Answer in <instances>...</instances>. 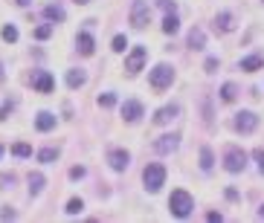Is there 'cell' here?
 I'll list each match as a JSON object with an SVG mask.
<instances>
[{
  "instance_id": "cell-31",
  "label": "cell",
  "mask_w": 264,
  "mask_h": 223,
  "mask_svg": "<svg viewBox=\"0 0 264 223\" xmlns=\"http://www.w3.org/2000/svg\"><path fill=\"white\" fill-rule=\"evenodd\" d=\"M253 157H256V162H259V171L264 174V151H262V148H256V151H253Z\"/></svg>"
},
{
  "instance_id": "cell-7",
  "label": "cell",
  "mask_w": 264,
  "mask_h": 223,
  "mask_svg": "<svg viewBox=\"0 0 264 223\" xmlns=\"http://www.w3.org/2000/svg\"><path fill=\"white\" fill-rule=\"evenodd\" d=\"M145 58H148V50H145V47H133L131 55L125 58V70H128V73H139L142 64H145Z\"/></svg>"
},
{
  "instance_id": "cell-1",
  "label": "cell",
  "mask_w": 264,
  "mask_h": 223,
  "mask_svg": "<svg viewBox=\"0 0 264 223\" xmlns=\"http://www.w3.org/2000/svg\"><path fill=\"white\" fill-rule=\"evenodd\" d=\"M168 209H171V215L174 218H180V221H186L189 215H192V209H195V200H192V194L183 189L171 191V197H168Z\"/></svg>"
},
{
  "instance_id": "cell-35",
  "label": "cell",
  "mask_w": 264,
  "mask_h": 223,
  "mask_svg": "<svg viewBox=\"0 0 264 223\" xmlns=\"http://www.w3.org/2000/svg\"><path fill=\"white\" fill-rule=\"evenodd\" d=\"M218 70V58H206V73H215Z\"/></svg>"
},
{
  "instance_id": "cell-24",
  "label": "cell",
  "mask_w": 264,
  "mask_h": 223,
  "mask_svg": "<svg viewBox=\"0 0 264 223\" xmlns=\"http://www.w3.org/2000/svg\"><path fill=\"white\" fill-rule=\"evenodd\" d=\"M81 209H84V200H81V197H73V200L67 203V215H79Z\"/></svg>"
},
{
  "instance_id": "cell-12",
  "label": "cell",
  "mask_w": 264,
  "mask_h": 223,
  "mask_svg": "<svg viewBox=\"0 0 264 223\" xmlns=\"http://www.w3.org/2000/svg\"><path fill=\"white\" fill-rule=\"evenodd\" d=\"M76 44H79V52H81V55H93V50H96V41H93V35H87V32H81V35L76 38Z\"/></svg>"
},
{
  "instance_id": "cell-14",
  "label": "cell",
  "mask_w": 264,
  "mask_h": 223,
  "mask_svg": "<svg viewBox=\"0 0 264 223\" xmlns=\"http://www.w3.org/2000/svg\"><path fill=\"white\" fill-rule=\"evenodd\" d=\"M84 81H87V75H84L81 70H67V87H70V90H79Z\"/></svg>"
},
{
  "instance_id": "cell-23",
  "label": "cell",
  "mask_w": 264,
  "mask_h": 223,
  "mask_svg": "<svg viewBox=\"0 0 264 223\" xmlns=\"http://www.w3.org/2000/svg\"><path fill=\"white\" fill-rule=\"evenodd\" d=\"M12 154L21 157V159H26V157H32V148H29L26 142H18V145H12Z\"/></svg>"
},
{
  "instance_id": "cell-34",
  "label": "cell",
  "mask_w": 264,
  "mask_h": 223,
  "mask_svg": "<svg viewBox=\"0 0 264 223\" xmlns=\"http://www.w3.org/2000/svg\"><path fill=\"white\" fill-rule=\"evenodd\" d=\"M9 113H12V104H3V107H0V122H6Z\"/></svg>"
},
{
  "instance_id": "cell-39",
  "label": "cell",
  "mask_w": 264,
  "mask_h": 223,
  "mask_svg": "<svg viewBox=\"0 0 264 223\" xmlns=\"http://www.w3.org/2000/svg\"><path fill=\"white\" fill-rule=\"evenodd\" d=\"M15 3H18V6H29L32 0H15Z\"/></svg>"
},
{
  "instance_id": "cell-29",
  "label": "cell",
  "mask_w": 264,
  "mask_h": 223,
  "mask_svg": "<svg viewBox=\"0 0 264 223\" xmlns=\"http://www.w3.org/2000/svg\"><path fill=\"white\" fill-rule=\"evenodd\" d=\"M50 35H53V26H50V24H44V26L35 29V38H38V41H47Z\"/></svg>"
},
{
  "instance_id": "cell-22",
  "label": "cell",
  "mask_w": 264,
  "mask_h": 223,
  "mask_svg": "<svg viewBox=\"0 0 264 223\" xmlns=\"http://www.w3.org/2000/svg\"><path fill=\"white\" fill-rule=\"evenodd\" d=\"M235 96H238V87H235L232 81H227V84L221 87V99H224V101L230 104V101H235Z\"/></svg>"
},
{
  "instance_id": "cell-20",
  "label": "cell",
  "mask_w": 264,
  "mask_h": 223,
  "mask_svg": "<svg viewBox=\"0 0 264 223\" xmlns=\"http://www.w3.org/2000/svg\"><path fill=\"white\" fill-rule=\"evenodd\" d=\"M41 191H44V174H38V171H35V174H29V194H41Z\"/></svg>"
},
{
  "instance_id": "cell-41",
  "label": "cell",
  "mask_w": 264,
  "mask_h": 223,
  "mask_svg": "<svg viewBox=\"0 0 264 223\" xmlns=\"http://www.w3.org/2000/svg\"><path fill=\"white\" fill-rule=\"evenodd\" d=\"M259 218H262V221H264V206H262V212H259Z\"/></svg>"
},
{
  "instance_id": "cell-33",
  "label": "cell",
  "mask_w": 264,
  "mask_h": 223,
  "mask_svg": "<svg viewBox=\"0 0 264 223\" xmlns=\"http://www.w3.org/2000/svg\"><path fill=\"white\" fill-rule=\"evenodd\" d=\"M70 177H73V180H81V177H84V168H81V165L70 168Z\"/></svg>"
},
{
  "instance_id": "cell-28",
  "label": "cell",
  "mask_w": 264,
  "mask_h": 223,
  "mask_svg": "<svg viewBox=\"0 0 264 223\" xmlns=\"http://www.w3.org/2000/svg\"><path fill=\"white\" fill-rule=\"evenodd\" d=\"M125 47H128V38L125 35H116L113 38V52H125Z\"/></svg>"
},
{
  "instance_id": "cell-18",
  "label": "cell",
  "mask_w": 264,
  "mask_h": 223,
  "mask_svg": "<svg viewBox=\"0 0 264 223\" xmlns=\"http://www.w3.org/2000/svg\"><path fill=\"white\" fill-rule=\"evenodd\" d=\"M235 24H232V15L230 12H221V15H215V29L218 32H230Z\"/></svg>"
},
{
  "instance_id": "cell-8",
  "label": "cell",
  "mask_w": 264,
  "mask_h": 223,
  "mask_svg": "<svg viewBox=\"0 0 264 223\" xmlns=\"http://www.w3.org/2000/svg\"><path fill=\"white\" fill-rule=\"evenodd\" d=\"M177 145H180V136L177 133H165V136H160L154 142V151L157 154H171V151H177Z\"/></svg>"
},
{
  "instance_id": "cell-21",
  "label": "cell",
  "mask_w": 264,
  "mask_h": 223,
  "mask_svg": "<svg viewBox=\"0 0 264 223\" xmlns=\"http://www.w3.org/2000/svg\"><path fill=\"white\" fill-rule=\"evenodd\" d=\"M44 18L53 21V24H55V21H64V9H61V6H47V9H44Z\"/></svg>"
},
{
  "instance_id": "cell-25",
  "label": "cell",
  "mask_w": 264,
  "mask_h": 223,
  "mask_svg": "<svg viewBox=\"0 0 264 223\" xmlns=\"http://www.w3.org/2000/svg\"><path fill=\"white\" fill-rule=\"evenodd\" d=\"M212 165H215V162H212V151H209V148H203V151H200V168H203V171H209Z\"/></svg>"
},
{
  "instance_id": "cell-19",
  "label": "cell",
  "mask_w": 264,
  "mask_h": 223,
  "mask_svg": "<svg viewBox=\"0 0 264 223\" xmlns=\"http://www.w3.org/2000/svg\"><path fill=\"white\" fill-rule=\"evenodd\" d=\"M177 29H180V21H177L174 12H168L165 21H163V32H165V35H177Z\"/></svg>"
},
{
  "instance_id": "cell-26",
  "label": "cell",
  "mask_w": 264,
  "mask_h": 223,
  "mask_svg": "<svg viewBox=\"0 0 264 223\" xmlns=\"http://www.w3.org/2000/svg\"><path fill=\"white\" fill-rule=\"evenodd\" d=\"M0 35H3V41H6V44H15V41H18V29H15L12 24H9V26H3Z\"/></svg>"
},
{
  "instance_id": "cell-13",
  "label": "cell",
  "mask_w": 264,
  "mask_h": 223,
  "mask_svg": "<svg viewBox=\"0 0 264 223\" xmlns=\"http://www.w3.org/2000/svg\"><path fill=\"white\" fill-rule=\"evenodd\" d=\"M53 84H55V81H53L50 73H38V75H35V90H38V93H53Z\"/></svg>"
},
{
  "instance_id": "cell-15",
  "label": "cell",
  "mask_w": 264,
  "mask_h": 223,
  "mask_svg": "<svg viewBox=\"0 0 264 223\" xmlns=\"http://www.w3.org/2000/svg\"><path fill=\"white\" fill-rule=\"evenodd\" d=\"M35 127H38V130H53V127H55V116H53L50 110H41L38 119H35Z\"/></svg>"
},
{
  "instance_id": "cell-40",
  "label": "cell",
  "mask_w": 264,
  "mask_h": 223,
  "mask_svg": "<svg viewBox=\"0 0 264 223\" xmlns=\"http://www.w3.org/2000/svg\"><path fill=\"white\" fill-rule=\"evenodd\" d=\"M76 3H79V6H87V3H90V0H76Z\"/></svg>"
},
{
  "instance_id": "cell-16",
  "label": "cell",
  "mask_w": 264,
  "mask_h": 223,
  "mask_svg": "<svg viewBox=\"0 0 264 223\" xmlns=\"http://www.w3.org/2000/svg\"><path fill=\"white\" fill-rule=\"evenodd\" d=\"M262 67H264V55H247V58H241V70H247V73H256Z\"/></svg>"
},
{
  "instance_id": "cell-37",
  "label": "cell",
  "mask_w": 264,
  "mask_h": 223,
  "mask_svg": "<svg viewBox=\"0 0 264 223\" xmlns=\"http://www.w3.org/2000/svg\"><path fill=\"white\" fill-rule=\"evenodd\" d=\"M206 221H224V215H221V212H209V215H206Z\"/></svg>"
},
{
  "instance_id": "cell-32",
  "label": "cell",
  "mask_w": 264,
  "mask_h": 223,
  "mask_svg": "<svg viewBox=\"0 0 264 223\" xmlns=\"http://www.w3.org/2000/svg\"><path fill=\"white\" fill-rule=\"evenodd\" d=\"M12 183H15V174H0V189H6Z\"/></svg>"
},
{
  "instance_id": "cell-27",
  "label": "cell",
  "mask_w": 264,
  "mask_h": 223,
  "mask_svg": "<svg viewBox=\"0 0 264 223\" xmlns=\"http://www.w3.org/2000/svg\"><path fill=\"white\" fill-rule=\"evenodd\" d=\"M38 159L41 162H53V159H58V151L55 148H44V151H38Z\"/></svg>"
},
{
  "instance_id": "cell-11",
  "label": "cell",
  "mask_w": 264,
  "mask_h": 223,
  "mask_svg": "<svg viewBox=\"0 0 264 223\" xmlns=\"http://www.w3.org/2000/svg\"><path fill=\"white\" fill-rule=\"evenodd\" d=\"M122 116H125V122H139L142 104H139V101H125V104H122Z\"/></svg>"
},
{
  "instance_id": "cell-42",
  "label": "cell",
  "mask_w": 264,
  "mask_h": 223,
  "mask_svg": "<svg viewBox=\"0 0 264 223\" xmlns=\"http://www.w3.org/2000/svg\"><path fill=\"white\" fill-rule=\"evenodd\" d=\"M0 81H3V64H0Z\"/></svg>"
},
{
  "instance_id": "cell-5",
  "label": "cell",
  "mask_w": 264,
  "mask_h": 223,
  "mask_svg": "<svg viewBox=\"0 0 264 223\" xmlns=\"http://www.w3.org/2000/svg\"><path fill=\"white\" fill-rule=\"evenodd\" d=\"M244 165H247V154H244L241 148H227V154H224V168L232 171V174H238V171H244Z\"/></svg>"
},
{
  "instance_id": "cell-30",
  "label": "cell",
  "mask_w": 264,
  "mask_h": 223,
  "mask_svg": "<svg viewBox=\"0 0 264 223\" xmlns=\"http://www.w3.org/2000/svg\"><path fill=\"white\" fill-rule=\"evenodd\" d=\"M116 104V96L113 93H102L99 96V107H113Z\"/></svg>"
},
{
  "instance_id": "cell-43",
  "label": "cell",
  "mask_w": 264,
  "mask_h": 223,
  "mask_svg": "<svg viewBox=\"0 0 264 223\" xmlns=\"http://www.w3.org/2000/svg\"><path fill=\"white\" fill-rule=\"evenodd\" d=\"M0 157H3V145H0Z\"/></svg>"
},
{
  "instance_id": "cell-4",
  "label": "cell",
  "mask_w": 264,
  "mask_h": 223,
  "mask_svg": "<svg viewBox=\"0 0 264 223\" xmlns=\"http://www.w3.org/2000/svg\"><path fill=\"white\" fill-rule=\"evenodd\" d=\"M148 18H151L148 3H145V0H133V6H131V26H133V29H145V26H148Z\"/></svg>"
},
{
  "instance_id": "cell-10",
  "label": "cell",
  "mask_w": 264,
  "mask_h": 223,
  "mask_svg": "<svg viewBox=\"0 0 264 223\" xmlns=\"http://www.w3.org/2000/svg\"><path fill=\"white\" fill-rule=\"evenodd\" d=\"M177 113H180L177 104H165V107H160V110L154 113V125H168L171 119H177Z\"/></svg>"
},
{
  "instance_id": "cell-9",
  "label": "cell",
  "mask_w": 264,
  "mask_h": 223,
  "mask_svg": "<svg viewBox=\"0 0 264 223\" xmlns=\"http://www.w3.org/2000/svg\"><path fill=\"white\" fill-rule=\"evenodd\" d=\"M107 162H110V168H113V171H125V168H128V162H131V157H128V151L113 148V151L107 154Z\"/></svg>"
},
{
  "instance_id": "cell-6",
  "label": "cell",
  "mask_w": 264,
  "mask_h": 223,
  "mask_svg": "<svg viewBox=\"0 0 264 223\" xmlns=\"http://www.w3.org/2000/svg\"><path fill=\"white\" fill-rule=\"evenodd\" d=\"M256 127H259V116H256L253 110L235 113V130H238V133H253Z\"/></svg>"
},
{
  "instance_id": "cell-3",
  "label": "cell",
  "mask_w": 264,
  "mask_h": 223,
  "mask_svg": "<svg viewBox=\"0 0 264 223\" xmlns=\"http://www.w3.org/2000/svg\"><path fill=\"white\" fill-rule=\"evenodd\" d=\"M148 81H151V87H154V90H165V87L174 81V70H171L168 64H157V67L151 70Z\"/></svg>"
},
{
  "instance_id": "cell-36",
  "label": "cell",
  "mask_w": 264,
  "mask_h": 223,
  "mask_svg": "<svg viewBox=\"0 0 264 223\" xmlns=\"http://www.w3.org/2000/svg\"><path fill=\"white\" fill-rule=\"evenodd\" d=\"M0 218H3V221H15V212H12V209H9V206H6V209H3V212H0Z\"/></svg>"
},
{
  "instance_id": "cell-17",
  "label": "cell",
  "mask_w": 264,
  "mask_h": 223,
  "mask_svg": "<svg viewBox=\"0 0 264 223\" xmlns=\"http://www.w3.org/2000/svg\"><path fill=\"white\" fill-rule=\"evenodd\" d=\"M189 47H192V50H203V47H206V35H203L200 26H195V29L189 32Z\"/></svg>"
},
{
  "instance_id": "cell-2",
  "label": "cell",
  "mask_w": 264,
  "mask_h": 223,
  "mask_svg": "<svg viewBox=\"0 0 264 223\" xmlns=\"http://www.w3.org/2000/svg\"><path fill=\"white\" fill-rule=\"evenodd\" d=\"M142 180H145V189L148 191H160L165 183V168L160 162H151V165L142 171Z\"/></svg>"
},
{
  "instance_id": "cell-38",
  "label": "cell",
  "mask_w": 264,
  "mask_h": 223,
  "mask_svg": "<svg viewBox=\"0 0 264 223\" xmlns=\"http://www.w3.org/2000/svg\"><path fill=\"white\" fill-rule=\"evenodd\" d=\"M160 6H163L165 12H174V0H160Z\"/></svg>"
}]
</instances>
